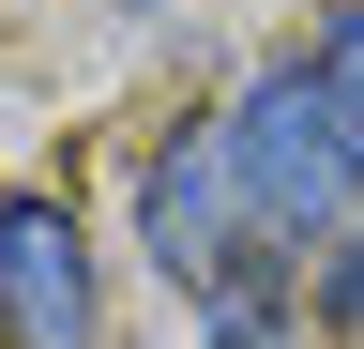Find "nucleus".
<instances>
[{"label": "nucleus", "mask_w": 364, "mask_h": 349, "mask_svg": "<svg viewBox=\"0 0 364 349\" xmlns=\"http://www.w3.org/2000/svg\"><path fill=\"white\" fill-rule=\"evenodd\" d=\"M228 198H243V228H258V243L334 228V198H349V137H334V107H318V76H304V61L243 76V107H228Z\"/></svg>", "instance_id": "f257e3e1"}, {"label": "nucleus", "mask_w": 364, "mask_h": 349, "mask_svg": "<svg viewBox=\"0 0 364 349\" xmlns=\"http://www.w3.org/2000/svg\"><path fill=\"white\" fill-rule=\"evenodd\" d=\"M0 334L16 349H91V243L61 198H0Z\"/></svg>", "instance_id": "f03ea898"}, {"label": "nucleus", "mask_w": 364, "mask_h": 349, "mask_svg": "<svg viewBox=\"0 0 364 349\" xmlns=\"http://www.w3.org/2000/svg\"><path fill=\"white\" fill-rule=\"evenodd\" d=\"M228 213H243V198H228V122L167 137V152H152V183H136V228H152V258H167L182 289H213V274H228Z\"/></svg>", "instance_id": "7ed1b4c3"}, {"label": "nucleus", "mask_w": 364, "mask_h": 349, "mask_svg": "<svg viewBox=\"0 0 364 349\" xmlns=\"http://www.w3.org/2000/svg\"><path fill=\"white\" fill-rule=\"evenodd\" d=\"M304 76H318V107H334V137H349V167H364V0L318 31V61H304Z\"/></svg>", "instance_id": "20e7f679"}, {"label": "nucleus", "mask_w": 364, "mask_h": 349, "mask_svg": "<svg viewBox=\"0 0 364 349\" xmlns=\"http://www.w3.org/2000/svg\"><path fill=\"white\" fill-rule=\"evenodd\" d=\"M334 319L364 334V228H349V258H334Z\"/></svg>", "instance_id": "39448f33"}]
</instances>
